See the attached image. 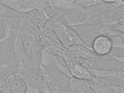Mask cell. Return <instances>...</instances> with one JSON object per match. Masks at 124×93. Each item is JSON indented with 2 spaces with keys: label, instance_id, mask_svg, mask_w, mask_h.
I'll return each instance as SVG.
<instances>
[{
  "label": "cell",
  "instance_id": "obj_18",
  "mask_svg": "<svg viewBox=\"0 0 124 93\" xmlns=\"http://www.w3.org/2000/svg\"><path fill=\"white\" fill-rule=\"evenodd\" d=\"M108 54L118 59H123L124 56V47L113 46Z\"/></svg>",
  "mask_w": 124,
  "mask_h": 93
},
{
  "label": "cell",
  "instance_id": "obj_10",
  "mask_svg": "<svg viewBox=\"0 0 124 93\" xmlns=\"http://www.w3.org/2000/svg\"><path fill=\"white\" fill-rule=\"evenodd\" d=\"M91 81L96 85L101 87H124V78L118 76L115 73L108 76H93Z\"/></svg>",
  "mask_w": 124,
  "mask_h": 93
},
{
  "label": "cell",
  "instance_id": "obj_6",
  "mask_svg": "<svg viewBox=\"0 0 124 93\" xmlns=\"http://www.w3.org/2000/svg\"><path fill=\"white\" fill-rule=\"evenodd\" d=\"M91 13L85 8H74L67 12L63 16L68 25H76L85 23Z\"/></svg>",
  "mask_w": 124,
  "mask_h": 93
},
{
  "label": "cell",
  "instance_id": "obj_9",
  "mask_svg": "<svg viewBox=\"0 0 124 93\" xmlns=\"http://www.w3.org/2000/svg\"><path fill=\"white\" fill-rule=\"evenodd\" d=\"M113 46V42L110 38L106 36L100 35L93 41L91 48L96 55L104 56L108 54Z\"/></svg>",
  "mask_w": 124,
  "mask_h": 93
},
{
  "label": "cell",
  "instance_id": "obj_2",
  "mask_svg": "<svg viewBox=\"0 0 124 93\" xmlns=\"http://www.w3.org/2000/svg\"><path fill=\"white\" fill-rule=\"evenodd\" d=\"M42 33L38 35H34L27 33L19 32L17 35L21 39L26 54L32 64L36 67H40L42 62L43 53L44 51L40 42Z\"/></svg>",
  "mask_w": 124,
  "mask_h": 93
},
{
  "label": "cell",
  "instance_id": "obj_4",
  "mask_svg": "<svg viewBox=\"0 0 124 93\" xmlns=\"http://www.w3.org/2000/svg\"><path fill=\"white\" fill-rule=\"evenodd\" d=\"M54 32L61 44L67 48L73 46H79L91 49L83 43L78 34L67 25L61 22H57L54 29Z\"/></svg>",
  "mask_w": 124,
  "mask_h": 93
},
{
  "label": "cell",
  "instance_id": "obj_17",
  "mask_svg": "<svg viewBox=\"0 0 124 93\" xmlns=\"http://www.w3.org/2000/svg\"><path fill=\"white\" fill-rule=\"evenodd\" d=\"M103 0H73V6L74 8H86L100 4Z\"/></svg>",
  "mask_w": 124,
  "mask_h": 93
},
{
  "label": "cell",
  "instance_id": "obj_12",
  "mask_svg": "<svg viewBox=\"0 0 124 93\" xmlns=\"http://www.w3.org/2000/svg\"><path fill=\"white\" fill-rule=\"evenodd\" d=\"M68 49L76 58L95 60L98 56L91 49L80 46H73Z\"/></svg>",
  "mask_w": 124,
  "mask_h": 93
},
{
  "label": "cell",
  "instance_id": "obj_15",
  "mask_svg": "<svg viewBox=\"0 0 124 93\" xmlns=\"http://www.w3.org/2000/svg\"><path fill=\"white\" fill-rule=\"evenodd\" d=\"M71 80L75 86L83 92L85 93H95L87 81L74 78H72Z\"/></svg>",
  "mask_w": 124,
  "mask_h": 93
},
{
  "label": "cell",
  "instance_id": "obj_1",
  "mask_svg": "<svg viewBox=\"0 0 124 93\" xmlns=\"http://www.w3.org/2000/svg\"><path fill=\"white\" fill-rule=\"evenodd\" d=\"M17 37L16 34L11 32L0 40V66L8 67L13 73H20L22 67L16 50Z\"/></svg>",
  "mask_w": 124,
  "mask_h": 93
},
{
  "label": "cell",
  "instance_id": "obj_25",
  "mask_svg": "<svg viewBox=\"0 0 124 93\" xmlns=\"http://www.w3.org/2000/svg\"><path fill=\"white\" fill-rule=\"evenodd\" d=\"M65 93H74V92H73L72 91H69L68 92H66Z\"/></svg>",
  "mask_w": 124,
  "mask_h": 93
},
{
  "label": "cell",
  "instance_id": "obj_13",
  "mask_svg": "<svg viewBox=\"0 0 124 93\" xmlns=\"http://www.w3.org/2000/svg\"><path fill=\"white\" fill-rule=\"evenodd\" d=\"M68 70L73 78L87 81L92 80L93 76L88 70L78 62Z\"/></svg>",
  "mask_w": 124,
  "mask_h": 93
},
{
  "label": "cell",
  "instance_id": "obj_22",
  "mask_svg": "<svg viewBox=\"0 0 124 93\" xmlns=\"http://www.w3.org/2000/svg\"><path fill=\"white\" fill-rule=\"evenodd\" d=\"M72 81V80H71ZM71 87L72 90L74 93H85V92H83L82 91L78 89L74 84V83L71 81Z\"/></svg>",
  "mask_w": 124,
  "mask_h": 93
},
{
  "label": "cell",
  "instance_id": "obj_11",
  "mask_svg": "<svg viewBox=\"0 0 124 93\" xmlns=\"http://www.w3.org/2000/svg\"><path fill=\"white\" fill-rule=\"evenodd\" d=\"M124 6L119 5L114 10L100 17L101 21L104 25H109L124 19Z\"/></svg>",
  "mask_w": 124,
  "mask_h": 93
},
{
  "label": "cell",
  "instance_id": "obj_8",
  "mask_svg": "<svg viewBox=\"0 0 124 93\" xmlns=\"http://www.w3.org/2000/svg\"><path fill=\"white\" fill-rule=\"evenodd\" d=\"M21 12L22 19L33 26L40 28L48 19L44 12L39 9H32Z\"/></svg>",
  "mask_w": 124,
  "mask_h": 93
},
{
  "label": "cell",
  "instance_id": "obj_5",
  "mask_svg": "<svg viewBox=\"0 0 124 93\" xmlns=\"http://www.w3.org/2000/svg\"><path fill=\"white\" fill-rule=\"evenodd\" d=\"M20 73L25 78L29 88L47 92L46 75L41 67L30 68L22 67Z\"/></svg>",
  "mask_w": 124,
  "mask_h": 93
},
{
  "label": "cell",
  "instance_id": "obj_7",
  "mask_svg": "<svg viewBox=\"0 0 124 93\" xmlns=\"http://www.w3.org/2000/svg\"><path fill=\"white\" fill-rule=\"evenodd\" d=\"M9 93H27L29 86L24 76L21 73H14L7 78Z\"/></svg>",
  "mask_w": 124,
  "mask_h": 93
},
{
  "label": "cell",
  "instance_id": "obj_19",
  "mask_svg": "<svg viewBox=\"0 0 124 93\" xmlns=\"http://www.w3.org/2000/svg\"><path fill=\"white\" fill-rule=\"evenodd\" d=\"M0 93H9L7 83V77L0 69Z\"/></svg>",
  "mask_w": 124,
  "mask_h": 93
},
{
  "label": "cell",
  "instance_id": "obj_14",
  "mask_svg": "<svg viewBox=\"0 0 124 93\" xmlns=\"http://www.w3.org/2000/svg\"><path fill=\"white\" fill-rule=\"evenodd\" d=\"M0 3L18 12H24L32 9L31 0H0Z\"/></svg>",
  "mask_w": 124,
  "mask_h": 93
},
{
  "label": "cell",
  "instance_id": "obj_3",
  "mask_svg": "<svg viewBox=\"0 0 124 93\" xmlns=\"http://www.w3.org/2000/svg\"><path fill=\"white\" fill-rule=\"evenodd\" d=\"M53 57L52 60L47 62H42L41 68L46 75L55 80L62 93L71 91V78L60 70L55 59L53 56Z\"/></svg>",
  "mask_w": 124,
  "mask_h": 93
},
{
  "label": "cell",
  "instance_id": "obj_21",
  "mask_svg": "<svg viewBox=\"0 0 124 93\" xmlns=\"http://www.w3.org/2000/svg\"><path fill=\"white\" fill-rule=\"evenodd\" d=\"M109 29L124 32V19L109 25H105Z\"/></svg>",
  "mask_w": 124,
  "mask_h": 93
},
{
  "label": "cell",
  "instance_id": "obj_24",
  "mask_svg": "<svg viewBox=\"0 0 124 93\" xmlns=\"http://www.w3.org/2000/svg\"><path fill=\"white\" fill-rule=\"evenodd\" d=\"M37 93H48L47 92L45 91H42V90H38Z\"/></svg>",
  "mask_w": 124,
  "mask_h": 93
},
{
  "label": "cell",
  "instance_id": "obj_16",
  "mask_svg": "<svg viewBox=\"0 0 124 93\" xmlns=\"http://www.w3.org/2000/svg\"><path fill=\"white\" fill-rule=\"evenodd\" d=\"M87 81V80H86ZM96 93H118L121 87L105 88L101 87L93 83L91 80L87 81Z\"/></svg>",
  "mask_w": 124,
  "mask_h": 93
},
{
  "label": "cell",
  "instance_id": "obj_23",
  "mask_svg": "<svg viewBox=\"0 0 124 93\" xmlns=\"http://www.w3.org/2000/svg\"><path fill=\"white\" fill-rule=\"evenodd\" d=\"M118 93H124V87H121L119 90Z\"/></svg>",
  "mask_w": 124,
  "mask_h": 93
},
{
  "label": "cell",
  "instance_id": "obj_20",
  "mask_svg": "<svg viewBox=\"0 0 124 93\" xmlns=\"http://www.w3.org/2000/svg\"><path fill=\"white\" fill-rule=\"evenodd\" d=\"M9 34L8 27L5 19L0 16V40L5 38Z\"/></svg>",
  "mask_w": 124,
  "mask_h": 93
}]
</instances>
